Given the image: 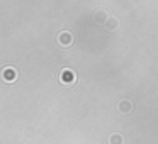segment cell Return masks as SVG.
I'll list each match as a JSON object with an SVG mask.
<instances>
[{"mask_svg": "<svg viewBox=\"0 0 158 144\" xmlns=\"http://www.w3.org/2000/svg\"><path fill=\"white\" fill-rule=\"evenodd\" d=\"M58 80H60V83H63V85H73V83L77 82V75H75L73 70L63 68L61 71H60V75H58Z\"/></svg>", "mask_w": 158, "mask_h": 144, "instance_id": "obj_1", "label": "cell"}, {"mask_svg": "<svg viewBox=\"0 0 158 144\" xmlns=\"http://www.w3.org/2000/svg\"><path fill=\"white\" fill-rule=\"evenodd\" d=\"M56 39H58V44L63 46V48H68V46H72V42H73V36H72L70 31H61Z\"/></svg>", "mask_w": 158, "mask_h": 144, "instance_id": "obj_2", "label": "cell"}, {"mask_svg": "<svg viewBox=\"0 0 158 144\" xmlns=\"http://www.w3.org/2000/svg\"><path fill=\"white\" fill-rule=\"evenodd\" d=\"M2 78H4V82H7V83H14L15 80H17V70L12 68V66L4 68L2 70Z\"/></svg>", "mask_w": 158, "mask_h": 144, "instance_id": "obj_3", "label": "cell"}, {"mask_svg": "<svg viewBox=\"0 0 158 144\" xmlns=\"http://www.w3.org/2000/svg\"><path fill=\"white\" fill-rule=\"evenodd\" d=\"M117 110H119L121 114H129L131 110H133V102L127 100V98L119 100V103H117Z\"/></svg>", "mask_w": 158, "mask_h": 144, "instance_id": "obj_4", "label": "cell"}, {"mask_svg": "<svg viewBox=\"0 0 158 144\" xmlns=\"http://www.w3.org/2000/svg\"><path fill=\"white\" fill-rule=\"evenodd\" d=\"M117 26H119V21H117V17L110 15V17H107V21H106V24H104V27H106L107 31H116Z\"/></svg>", "mask_w": 158, "mask_h": 144, "instance_id": "obj_5", "label": "cell"}, {"mask_svg": "<svg viewBox=\"0 0 158 144\" xmlns=\"http://www.w3.org/2000/svg\"><path fill=\"white\" fill-rule=\"evenodd\" d=\"M107 142L109 144H124V137L119 132H112L109 136V139H107Z\"/></svg>", "mask_w": 158, "mask_h": 144, "instance_id": "obj_6", "label": "cell"}, {"mask_svg": "<svg viewBox=\"0 0 158 144\" xmlns=\"http://www.w3.org/2000/svg\"><path fill=\"white\" fill-rule=\"evenodd\" d=\"M95 21H97V22H102V21H104V24H106V21H107V19H106V14H104V12H97V14H95Z\"/></svg>", "mask_w": 158, "mask_h": 144, "instance_id": "obj_7", "label": "cell"}]
</instances>
